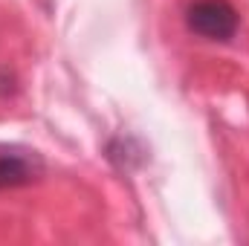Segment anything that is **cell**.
Listing matches in <instances>:
<instances>
[{
  "label": "cell",
  "instance_id": "obj_2",
  "mask_svg": "<svg viewBox=\"0 0 249 246\" xmlns=\"http://www.w3.org/2000/svg\"><path fill=\"white\" fill-rule=\"evenodd\" d=\"M41 174V162L29 151H0V191L32 183Z\"/></svg>",
  "mask_w": 249,
  "mask_h": 246
},
{
  "label": "cell",
  "instance_id": "obj_1",
  "mask_svg": "<svg viewBox=\"0 0 249 246\" xmlns=\"http://www.w3.org/2000/svg\"><path fill=\"white\" fill-rule=\"evenodd\" d=\"M186 26L206 41H229L238 32V12L229 0H194L186 9Z\"/></svg>",
  "mask_w": 249,
  "mask_h": 246
}]
</instances>
